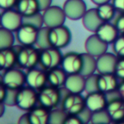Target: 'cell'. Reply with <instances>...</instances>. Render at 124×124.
<instances>
[{
	"instance_id": "27",
	"label": "cell",
	"mask_w": 124,
	"mask_h": 124,
	"mask_svg": "<svg viewBox=\"0 0 124 124\" xmlns=\"http://www.w3.org/2000/svg\"><path fill=\"white\" fill-rule=\"evenodd\" d=\"M97 9L99 16L104 22H110L115 17L116 12H118L112 2L98 5Z\"/></svg>"
},
{
	"instance_id": "33",
	"label": "cell",
	"mask_w": 124,
	"mask_h": 124,
	"mask_svg": "<svg viewBox=\"0 0 124 124\" xmlns=\"http://www.w3.org/2000/svg\"><path fill=\"white\" fill-rule=\"evenodd\" d=\"M99 74L94 73L86 77V84H85V92L88 93L95 92L100 91L99 86H98V79H99Z\"/></svg>"
},
{
	"instance_id": "41",
	"label": "cell",
	"mask_w": 124,
	"mask_h": 124,
	"mask_svg": "<svg viewBox=\"0 0 124 124\" xmlns=\"http://www.w3.org/2000/svg\"><path fill=\"white\" fill-rule=\"evenodd\" d=\"M112 3L118 13L124 14V0H112Z\"/></svg>"
},
{
	"instance_id": "7",
	"label": "cell",
	"mask_w": 124,
	"mask_h": 124,
	"mask_svg": "<svg viewBox=\"0 0 124 124\" xmlns=\"http://www.w3.org/2000/svg\"><path fill=\"white\" fill-rule=\"evenodd\" d=\"M86 107V99L81 94L69 92L61 102V108L68 115H78Z\"/></svg>"
},
{
	"instance_id": "44",
	"label": "cell",
	"mask_w": 124,
	"mask_h": 124,
	"mask_svg": "<svg viewBox=\"0 0 124 124\" xmlns=\"http://www.w3.org/2000/svg\"><path fill=\"white\" fill-rule=\"evenodd\" d=\"M0 86H1V89H0V102H3L4 100L5 96L7 94V88L2 83L0 84Z\"/></svg>"
},
{
	"instance_id": "23",
	"label": "cell",
	"mask_w": 124,
	"mask_h": 124,
	"mask_svg": "<svg viewBox=\"0 0 124 124\" xmlns=\"http://www.w3.org/2000/svg\"><path fill=\"white\" fill-rule=\"evenodd\" d=\"M68 74L62 68H54L47 71V80L49 85L53 86L57 88L63 87Z\"/></svg>"
},
{
	"instance_id": "14",
	"label": "cell",
	"mask_w": 124,
	"mask_h": 124,
	"mask_svg": "<svg viewBox=\"0 0 124 124\" xmlns=\"http://www.w3.org/2000/svg\"><path fill=\"white\" fill-rule=\"evenodd\" d=\"M118 57L115 53L105 52L97 57V69L100 74L114 73L118 60Z\"/></svg>"
},
{
	"instance_id": "21",
	"label": "cell",
	"mask_w": 124,
	"mask_h": 124,
	"mask_svg": "<svg viewBox=\"0 0 124 124\" xmlns=\"http://www.w3.org/2000/svg\"><path fill=\"white\" fill-rule=\"evenodd\" d=\"M106 109L113 122L120 123L124 119V101L122 99L118 98L109 101Z\"/></svg>"
},
{
	"instance_id": "6",
	"label": "cell",
	"mask_w": 124,
	"mask_h": 124,
	"mask_svg": "<svg viewBox=\"0 0 124 124\" xmlns=\"http://www.w3.org/2000/svg\"><path fill=\"white\" fill-rule=\"evenodd\" d=\"M71 39V31L67 26L62 25L50 28L49 41L52 46L60 49L65 48L70 44Z\"/></svg>"
},
{
	"instance_id": "30",
	"label": "cell",
	"mask_w": 124,
	"mask_h": 124,
	"mask_svg": "<svg viewBox=\"0 0 124 124\" xmlns=\"http://www.w3.org/2000/svg\"><path fill=\"white\" fill-rule=\"evenodd\" d=\"M68 114L62 108H54L50 110L49 124H65V121Z\"/></svg>"
},
{
	"instance_id": "25",
	"label": "cell",
	"mask_w": 124,
	"mask_h": 124,
	"mask_svg": "<svg viewBox=\"0 0 124 124\" xmlns=\"http://www.w3.org/2000/svg\"><path fill=\"white\" fill-rule=\"evenodd\" d=\"M16 9L23 17L30 16L40 12L37 0H18Z\"/></svg>"
},
{
	"instance_id": "5",
	"label": "cell",
	"mask_w": 124,
	"mask_h": 124,
	"mask_svg": "<svg viewBox=\"0 0 124 124\" xmlns=\"http://www.w3.org/2000/svg\"><path fill=\"white\" fill-rule=\"evenodd\" d=\"M1 76V83L7 88L12 89H20L26 84V73L19 68H10L4 70Z\"/></svg>"
},
{
	"instance_id": "39",
	"label": "cell",
	"mask_w": 124,
	"mask_h": 124,
	"mask_svg": "<svg viewBox=\"0 0 124 124\" xmlns=\"http://www.w3.org/2000/svg\"><path fill=\"white\" fill-rule=\"evenodd\" d=\"M18 0H0V8L4 9H12L14 7H16Z\"/></svg>"
},
{
	"instance_id": "18",
	"label": "cell",
	"mask_w": 124,
	"mask_h": 124,
	"mask_svg": "<svg viewBox=\"0 0 124 124\" xmlns=\"http://www.w3.org/2000/svg\"><path fill=\"white\" fill-rule=\"evenodd\" d=\"M81 20L84 27L87 31L92 33H96L100 26L104 23V21L99 16L97 8H91L87 9Z\"/></svg>"
},
{
	"instance_id": "16",
	"label": "cell",
	"mask_w": 124,
	"mask_h": 124,
	"mask_svg": "<svg viewBox=\"0 0 124 124\" xmlns=\"http://www.w3.org/2000/svg\"><path fill=\"white\" fill-rule=\"evenodd\" d=\"M85 99L86 107L92 112L106 109L108 104L106 94L100 91L88 93Z\"/></svg>"
},
{
	"instance_id": "4",
	"label": "cell",
	"mask_w": 124,
	"mask_h": 124,
	"mask_svg": "<svg viewBox=\"0 0 124 124\" xmlns=\"http://www.w3.org/2000/svg\"><path fill=\"white\" fill-rule=\"evenodd\" d=\"M62 57L60 49L53 46L40 50L39 65L44 70L48 71L59 67L61 65Z\"/></svg>"
},
{
	"instance_id": "37",
	"label": "cell",
	"mask_w": 124,
	"mask_h": 124,
	"mask_svg": "<svg viewBox=\"0 0 124 124\" xmlns=\"http://www.w3.org/2000/svg\"><path fill=\"white\" fill-rule=\"evenodd\" d=\"M92 113L93 112L92 110H90L87 107H86L79 114H78L77 116L80 118V119L82 121L83 124H89L91 121L92 119Z\"/></svg>"
},
{
	"instance_id": "8",
	"label": "cell",
	"mask_w": 124,
	"mask_h": 124,
	"mask_svg": "<svg viewBox=\"0 0 124 124\" xmlns=\"http://www.w3.org/2000/svg\"><path fill=\"white\" fill-rule=\"evenodd\" d=\"M42 14L45 26L50 28L64 25L67 18L63 8L57 5L50 6Z\"/></svg>"
},
{
	"instance_id": "13",
	"label": "cell",
	"mask_w": 124,
	"mask_h": 124,
	"mask_svg": "<svg viewBox=\"0 0 124 124\" xmlns=\"http://www.w3.org/2000/svg\"><path fill=\"white\" fill-rule=\"evenodd\" d=\"M47 80V73L44 69L33 68L29 69L26 73V84L36 89L40 90L46 86Z\"/></svg>"
},
{
	"instance_id": "35",
	"label": "cell",
	"mask_w": 124,
	"mask_h": 124,
	"mask_svg": "<svg viewBox=\"0 0 124 124\" xmlns=\"http://www.w3.org/2000/svg\"><path fill=\"white\" fill-rule=\"evenodd\" d=\"M18 90L19 89H12L7 88V94L3 102L7 106H9V107L16 106V97H17Z\"/></svg>"
},
{
	"instance_id": "17",
	"label": "cell",
	"mask_w": 124,
	"mask_h": 124,
	"mask_svg": "<svg viewBox=\"0 0 124 124\" xmlns=\"http://www.w3.org/2000/svg\"><path fill=\"white\" fill-rule=\"evenodd\" d=\"M103 41L108 44L113 42L120 36V33L114 23L110 22H104L95 33Z\"/></svg>"
},
{
	"instance_id": "26",
	"label": "cell",
	"mask_w": 124,
	"mask_h": 124,
	"mask_svg": "<svg viewBox=\"0 0 124 124\" xmlns=\"http://www.w3.org/2000/svg\"><path fill=\"white\" fill-rule=\"evenodd\" d=\"M81 55L83 58V65L80 73L85 77L94 74L97 69V59L87 52L81 53Z\"/></svg>"
},
{
	"instance_id": "31",
	"label": "cell",
	"mask_w": 124,
	"mask_h": 124,
	"mask_svg": "<svg viewBox=\"0 0 124 124\" xmlns=\"http://www.w3.org/2000/svg\"><path fill=\"white\" fill-rule=\"evenodd\" d=\"M113 122L107 109L93 112L91 123L93 124H110Z\"/></svg>"
},
{
	"instance_id": "19",
	"label": "cell",
	"mask_w": 124,
	"mask_h": 124,
	"mask_svg": "<svg viewBox=\"0 0 124 124\" xmlns=\"http://www.w3.org/2000/svg\"><path fill=\"white\" fill-rule=\"evenodd\" d=\"M118 77L115 73L100 74L98 79V86L100 92L108 94L116 91L118 88Z\"/></svg>"
},
{
	"instance_id": "10",
	"label": "cell",
	"mask_w": 124,
	"mask_h": 124,
	"mask_svg": "<svg viewBox=\"0 0 124 124\" xmlns=\"http://www.w3.org/2000/svg\"><path fill=\"white\" fill-rule=\"evenodd\" d=\"M23 17L17 9H4L1 15V27L15 32L23 25Z\"/></svg>"
},
{
	"instance_id": "11",
	"label": "cell",
	"mask_w": 124,
	"mask_h": 124,
	"mask_svg": "<svg viewBox=\"0 0 124 124\" xmlns=\"http://www.w3.org/2000/svg\"><path fill=\"white\" fill-rule=\"evenodd\" d=\"M67 18L71 20L82 19L87 11L86 4L84 0H66L62 6Z\"/></svg>"
},
{
	"instance_id": "29",
	"label": "cell",
	"mask_w": 124,
	"mask_h": 124,
	"mask_svg": "<svg viewBox=\"0 0 124 124\" xmlns=\"http://www.w3.org/2000/svg\"><path fill=\"white\" fill-rule=\"evenodd\" d=\"M15 36L13 31L5 28H0V49L12 48L15 41Z\"/></svg>"
},
{
	"instance_id": "34",
	"label": "cell",
	"mask_w": 124,
	"mask_h": 124,
	"mask_svg": "<svg viewBox=\"0 0 124 124\" xmlns=\"http://www.w3.org/2000/svg\"><path fill=\"white\" fill-rule=\"evenodd\" d=\"M114 53L119 57H124V35H120L113 44Z\"/></svg>"
},
{
	"instance_id": "3",
	"label": "cell",
	"mask_w": 124,
	"mask_h": 124,
	"mask_svg": "<svg viewBox=\"0 0 124 124\" xmlns=\"http://www.w3.org/2000/svg\"><path fill=\"white\" fill-rule=\"evenodd\" d=\"M39 102V94L36 89L30 86H23L17 92L16 106L24 111H30Z\"/></svg>"
},
{
	"instance_id": "15",
	"label": "cell",
	"mask_w": 124,
	"mask_h": 124,
	"mask_svg": "<svg viewBox=\"0 0 124 124\" xmlns=\"http://www.w3.org/2000/svg\"><path fill=\"white\" fill-rule=\"evenodd\" d=\"M108 44L103 41L96 33L89 36L85 41L84 46L86 52L95 57H98L107 52Z\"/></svg>"
},
{
	"instance_id": "24",
	"label": "cell",
	"mask_w": 124,
	"mask_h": 124,
	"mask_svg": "<svg viewBox=\"0 0 124 124\" xmlns=\"http://www.w3.org/2000/svg\"><path fill=\"white\" fill-rule=\"evenodd\" d=\"M50 110L43 107H35L29 111L31 124H48Z\"/></svg>"
},
{
	"instance_id": "36",
	"label": "cell",
	"mask_w": 124,
	"mask_h": 124,
	"mask_svg": "<svg viewBox=\"0 0 124 124\" xmlns=\"http://www.w3.org/2000/svg\"><path fill=\"white\" fill-rule=\"evenodd\" d=\"M114 73L118 79L124 81V57L118 58Z\"/></svg>"
},
{
	"instance_id": "40",
	"label": "cell",
	"mask_w": 124,
	"mask_h": 124,
	"mask_svg": "<svg viewBox=\"0 0 124 124\" xmlns=\"http://www.w3.org/2000/svg\"><path fill=\"white\" fill-rule=\"evenodd\" d=\"M65 124H83L81 120L77 115H68Z\"/></svg>"
},
{
	"instance_id": "20",
	"label": "cell",
	"mask_w": 124,
	"mask_h": 124,
	"mask_svg": "<svg viewBox=\"0 0 124 124\" xmlns=\"http://www.w3.org/2000/svg\"><path fill=\"white\" fill-rule=\"evenodd\" d=\"M86 77L81 73L68 75L64 86L71 93L81 94L85 91Z\"/></svg>"
},
{
	"instance_id": "22",
	"label": "cell",
	"mask_w": 124,
	"mask_h": 124,
	"mask_svg": "<svg viewBox=\"0 0 124 124\" xmlns=\"http://www.w3.org/2000/svg\"><path fill=\"white\" fill-rule=\"evenodd\" d=\"M17 51L13 48L0 49V67L1 70L14 68L17 64Z\"/></svg>"
},
{
	"instance_id": "42",
	"label": "cell",
	"mask_w": 124,
	"mask_h": 124,
	"mask_svg": "<svg viewBox=\"0 0 124 124\" xmlns=\"http://www.w3.org/2000/svg\"><path fill=\"white\" fill-rule=\"evenodd\" d=\"M40 12H44L50 6H52V0H37Z\"/></svg>"
},
{
	"instance_id": "46",
	"label": "cell",
	"mask_w": 124,
	"mask_h": 124,
	"mask_svg": "<svg viewBox=\"0 0 124 124\" xmlns=\"http://www.w3.org/2000/svg\"><path fill=\"white\" fill-rule=\"evenodd\" d=\"M94 4L96 5H100L102 4H105V3H107V2H110V1L112 0H91Z\"/></svg>"
},
{
	"instance_id": "9",
	"label": "cell",
	"mask_w": 124,
	"mask_h": 124,
	"mask_svg": "<svg viewBox=\"0 0 124 124\" xmlns=\"http://www.w3.org/2000/svg\"><path fill=\"white\" fill-rule=\"evenodd\" d=\"M82 65L83 58L81 54L70 52L63 55L60 65L66 73L70 75L80 73L82 69Z\"/></svg>"
},
{
	"instance_id": "32",
	"label": "cell",
	"mask_w": 124,
	"mask_h": 124,
	"mask_svg": "<svg viewBox=\"0 0 124 124\" xmlns=\"http://www.w3.org/2000/svg\"><path fill=\"white\" fill-rule=\"evenodd\" d=\"M23 24H28L34 26L37 29H40L43 27V25L44 24L43 14H41V12H39L32 15L23 17Z\"/></svg>"
},
{
	"instance_id": "45",
	"label": "cell",
	"mask_w": 124,
	"mask_h": 124,
	"mask_svg": "<svg viewBox=\"0 0 124 124\" xmlns=\"http://www.w3.org/2000/svg\"><path fill=\"white\" fill-rule=\"evenodd\" d=\"M118 91L119 92V94H120L121 98L124 101V81H122L119 84L118 88Z\"/></svg>"
},
{
	"instance_id": "43",
	"label": "cell",
	"mask_w": 124,
	"mask_h": 124,
	"mask_svg": "<svg viewBox=\"0 0 124 124\" xmlns=\"http://www.w3.org/2000/svg\"><path fill=\"white\" fill-rule=\"evenodd\" d=\"M17 123L19 124H31L30 117H29V112L23 114L18 119Z\"/></svg>"
},
{
	"instance_id": "28",
	"label": "cell",
	"mask_w": 124,
	"mask_h": 124,
	"mask_svg": "<svg viewBox=\"0 0 124 124\" xmlns=\"http://www.w3.org/2000/svg\"><path fill=\"white\" fill-rule=\"evenodd\" d=\"M49 31L50 28L45 26L39 29L36 46L40 50L52 47L49 41Z\"/></svg>"
},
{
	"instance_id": "1",
	"label": "cell",
	"mask_w": 124,
	"mask_h": 124,
	"mask_svg": "<svg viewBox=\"0 0 124 124\" xmlns=\"http://www.w3.org/2000/svg\"><path fill=\"white\" fill-rule=\"evenodd\" d=\"M13 48L17 51V64L20 68L29 70L36 68L39 63L40 49L33 46L22 45L13 46Z\"/></svg>"
},
{
	"instance_id": "2",
	"label": "cell",
	"mask_w": 124,
	"mask_h": 124,
	"mask_svg": "<svg viewBox=\"0 0 124 124\" xmlns=\"http://www.w3.org/2000/svg\"><path fill=\"white\" fill-rule=\"evenodd\" d=\"M39 102L40 105L49 110L56 108L62 100V94L60 88L53 86H44L39 90Z\"/></svg>"
},
{
	"instance_id": "38",
	"label": "cell",
	"mask_w": 124,
	"mask_h": 124,
	"mask_svg": "<svg viewBox=\"0 0 124 124\" xmlns=\"http://www.w3.org/2000/svg\"><path fill=\"white\" fill-rule=\"evenodd\" d=\"M117 28L120 35H124V14L119 13L118 17L113 23Z\"/></svg>"
},
{
	"instance_id": "12",
	"label": "cell",
	"mask_w": 124,
	"mask_h": 124,
	"mask_svg": "<svg viewBox=\"0 0 124 124\" xmlns=\"http://www.w3.org/2000/svg\"><path fill=\"white\" fill-rule=\"evenodd\" d=\"M39 29L28 24H23L17 31L15 37L22 46H33L36 44Z\"/></svg>"
},
{
	"instance_id": "47",
	"label": "cell",
	"mask_w": 124,
	"mask_h": 124,
	"mask_svg": "<svg viewBox=\"0 0 124 124\" xmlns=\"http://www.w3.org/2000/svg\"><path fill=\"white\" fill-rule=\"evenodd\" d=\"M1 104V107H0V117H2L4 113V111H5V106L6 105L4 103V102H0Z\"/></svg>"
}]
</instances>
